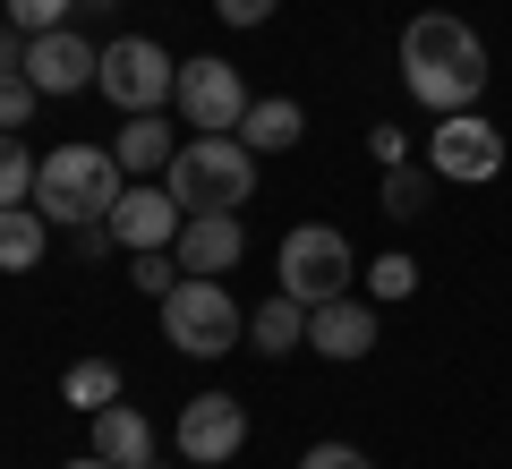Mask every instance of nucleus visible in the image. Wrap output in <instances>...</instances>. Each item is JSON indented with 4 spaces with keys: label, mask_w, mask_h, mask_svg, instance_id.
<instances>
[{
    "label": "nucleus",
    "mask_w": 512,
    "mask_h": 469,
    "mask_svg": "<svg viewBox=\"0 0 512 469\" xmlns=\"http://www.w3.org/2000/svg\"><path fill=\"white\" fill-rule=\"evenodd\" d=\"M487 43H478V26H461L453 9H427V18L402 26V86L419 94L427 111H478V94H487Z\"/></svg>",
    "instance_id": "nucleus-1"
},
{
    "label": "nucleus",
    "mask_w": 512,
    "mask_h": 469,
    "mask_svg": "<svg viewBox=\"0 0 512 469\" xmlns=\"http://www.w3.org/2000/svg\"><path fill=\"white\" fill-rule=\"evenodd\" d=\"M35 154H26V128H0V205H35Z\"/></svg>",
    "instance_id": "nucleus-20"
},
{
    "label": "nucleus",
    "mask_w": 512,
    "mask_h": 469,
    "mask_svg": "<svg viewBox=\"0 0 512 469\" xmlns=\"http://www.w3.org/2000/svg\"><path fill=\"white\" fill-rule=\"evenodd\" d=\"M94 69H103V43H86L77 26H52V35H26V77L43 94H86Z\"/></svg>",
    "instance_id": "nucleus-11"
},
{
    "label": "nucleus",
    "mask_w": 512,
    "mask_h": 469,
    "mask_svg": "<svg viewBox=\"0 0 512 469\" xmlns=\"http://www.w3.org/2000/svg\"><path fill=\"white\" fill-rule=\"evenodd\" d=\"M77 0H9V26L18 35H52V26H69Z\"/></svg>",
    "instance_id": "nucleus-25"
},
{
    "label": "nucleus",
    "mask_w": 512,
    "mask_h": 469,
    "mask_svg": "<svg viewBox=\"0 0 512 469\" xmlns=\"http://www.w3.org/2000/svg\"><path fill=\"white\" fill-rule=\"evenodd\" d=\"M171 103H180V120H188V137H239V120H248V103L256 94L239 86V69L231 60H180V94H171Z\"/></svg>",
    "instance_id": "nucleus-7"
},
{
    "label": "nucleus",
    "mask_w": 512,
    "mask_h": 469,
    "mask_svg": "<svg viewBox=\"0 0 512 469\" xmlns=\"http://www.w3.org/2000/svg\"><path fill=\"white\" fill-rule=\"evenodd\" d=\"M163 333L188 359H222V350L248 342V307H239L231 282H214V273H180V290L163 299Z\"/></svg>",
    "instance_id": "nucleus-4"
},
{
    "label": "nucleus",
    "mask_w": 512,
    "mask_h": 469,
    "mask_svg": "<svg viewBox=\"0 0 512 469\" xmlns=\"http://www.w3.org/2000/svg\"><path fill=\"white\" fill-rule=\"evenodd\" d=\"M308 342V307L291 299V290H274L265 307H248V350H265V359H282V350Z\"/></svg>",
    "instance_id": "nucleus-17"
},
{
    "label": "nucleus",
    "mask_w": 512,
    "mask_h": 469,
    "mask_svg": "<svg viewBox=\"0 0 512 469\" xmlns=\"http://www.w3.org/2000/svg\"><path fill=\"white\" fill-rule=\"evenodd\" d=\"M299 137H308V111H299L291 94H256L248 120H239V145H248V154H291Z\"/></svg>",
    "instance_id": "nucleus-16"
},
{
    "label": "nucleus",
    "mask_w": 512,
    "mask_h": 469,
    "mask_svg": "<svg viewBox=\"0 0 512 469\" xmlns=\"http://www.w3.org/2000/svg\"><path fill=\"white\" fill-rule=\"evenodd\" d=\"M427 171L453 188H478L504 171V137H495V120H478V111H444L436 128H427Z\"/></svg>",
    "instance_id": "nucleus-8"
},
{
    "label": "nucleus",
    "mask_w": 512,
    "mask_h": 469,
    "mask_svg": "<svg viewBox=\"0 0 512 469\" xmlns=\"http://www.w3.org/2000/svg\"><path fill=\"white\" fill-rule=\"evenodd\" d=\"M367 154H376V163L393 171V163H410V137H402L393 120H376V128H367Z\"/></svg>",
    "instance_id": "nucleus-27"
},
{
    "label": "nucleus",
    "mask_w": 512,
    "mask_h": 469,
    "mask_svg": "<svg viewBox=\"0 0 512 469\" xmlns=\"http://www.w3.org/2000/svg\"><path fill=\"white\" fill-rule=\"evenodd\" d=\"M154 469H163V461H154Z\"/></svg>",
    "instance_id": "nucleus-32"
},
{
    "label": "nucleus",
    "mask_w": 512,
    "mask_h": 469,
    "mask_svg": "<svg viewBox=\"0 0 512 469\" xmlns=\"http://www.w3.org/2000/svg\"><path fill=\"white\" fill-rule=\"evenodd\" d=\"M94 86H103V103H120V111H163L171 94H180V60H171L154 35H120V43H103Z\"/></svg>",
    "instance_id": "nucleus-5"
},
{
    "label": "nucleus",
    "mask_w": 512,
    "mask_h": 469,
    "mask_svg": "<svg viewBox=\"0 0 512 469\" xmlns=\"http://www.w3.org/2000/svg\"><path fill=\"white\" fill-rule=\"evenodd\" d=\"M128 282L146 290V299H171V290H180V256H171V248H146L137 265H128Z\"/></svg>",
    "instance_id": "nucleus-24"
},
{
    "label": "nucleus",
    "mask_w": 512,
    "mask_h": 469,
    "mask_svg": "<svg viewBox=\"0 0 512 469\" xmlns=\"http://www.w3.org/2000/svg\"><path fill=\"white\" fill-rule=\"evenodd\" d=\"M94 452H103L111 469H154V418L128 410V401L94 410Z\"/></svg>",
    "instance_id": "nucleus-15"
},
{
    "label": "nucleus",
    "mask_w": 512,
    "mask_h": 469,
    "mask_svg": "<svg viewBox=\"0 0 512 469\" xmlns=\"http://www.w3.org/2000/svg\"><path fill=\"white\" fill-rule=\"evenodd\" d=\"M180 222H188V205L171 197L163 180L120 188V205H111V239H120L128 256H146V248H180Z\"/></svg>",
    "instance_id": "nucleus-10"
},
{
    "label": "nucleus",
    "mask_w": 512,
    "mask_h": 469,
    "mask_svg": "<svg viewBox=\"0 0 512 469\" xmlns=\"http://www.w3.org/2000/svg\"><path fill=\"white\" fill-rule=\"evenodd\" d=\"M0 69H26V43H18V26H0Z\"/></svg>",
    "instance_id": "nucleus-29"
},
{
    "label": "nucleus",
    "mask_w": 512,
    "mask_h": 469,
    "mask_svg": "<svg viewBox=\"0 0 512 469\" xmlns=\"http://www.w3.org/2000/svg\"><path fill=\"white\" fill-rule=\"evenodd\" d=\"M274 9H282V0H214V18H222V26H265Z\"/></svg>",
    "instance_id": "nucleus-28"
},
{
    "label": "nucleus",
    "mask_w": 512,
    "mask_h": 469,
    "mask_svg": "<svg viewBox=\"0 0 512 469\" xmlns=\"http://www.w3.org/2000/svg\"><path fill=\"white\" fill-rule=\"evenodd\" d=\"M120 188H128L120 154L77 137V145H52V154H43V171H35V214L60 222V231H86V222H111Z\"/></svg>",
    "instance_id": "nucleus-2"
},
{
    "label": "nucleus",
    "mask_w": 512,
    "mask_h": 469,
    "mask_svg": "<svg viewBox=\"0 0 512 469\" xmlns=\"http://www.w3.org/2000/svg\"><path fill=\"white\" fill-rule=\"evenodd\" d=\"M52 248V222L35 205H0V273H35Z\"/></svg>",
    "instance_id": "nucleus-18"
},
{
    "label": "nucleus",
    "mask_w": 512,
    "mask_h": 469,
    "mask_svg": "<svg viewBox=\"0 0 512 469\" xmlns=\"http://www.w3.org/2000/svg\"><path fill=\"white\" fill-rule=\"evenodd\" d=\"M299 469H376V461H367L359 444H308V452H299Z\"/></svg>",
    "instance_id": "nucleus-26"
},
{
    "label": "nucleus",
    "mask_w": 512,
    "mask_h": 469,
    "mask_svg": "<svg viewBox=\"0 0 512 469\" xmlns=\"http://www.w3.org/2000/svg\"><path fill=\"white\" fill-rule=\"evenodd\" d=\"M384 214H427V171L419 163H393V171H384Z\"/></svg>",
    "instance_id": "nucleus-22"
},
{
    "label": "nucleus",
    "mask_w": 512,
    "mask_h": 469,
    "mask_svg": "<svg viewBox=\"0 0 512 469\" xmlns=\"http://www.w3.org/2000/svg\"><path fill=\"white\" fill-rule=\"evenodd\" d=\"M171 256H180V273H214V282H231V265L248 256V231H239V214H188Z\"/></svg>",
    "instance_id": "nucleus-12"
},
{
    "label": "nucleus",
    "mask_w": 512,
    "mask_h": 469,
    "mask_svg": "<svg viewBox=\"0 0 512 469\" xmlns=\"http://www.w3.org/2000/svg\"><path fill=\"white\" fill-rule=\"evenodd\" d=\"M239 444H248V401H231V393H197V401H180V452H188L197 469L239 461Z\"/></svg>",
    "instance_id": "nucleus-9"
},
{
    "label": "nucleus",
    "mask_w": 512,
    "mask_h": 469,
    "mask_svg": "<svg viewBox=\"0 0 512 469\" xmlns=\"http://www.w3.org/2000/svg\"><path fill=\"white\" fill-rule=\"evenodd\" d=\"M60 401H69V410H111V401H120V367L111 359H77L69 376H60Z\"/></svg>",
    "instance_id": "nucleus-19"
},
{
    "label": "nucleus",
    "mask_w": 512,
    "mask_h": 469,
    "mask_svg": "<svg viewBox=\"0 0 512 469\" xmlns=\"http://www.w3.org/2000/svg\"><path fill=\"white\" fill-rule=\"evenodd\" d=\"M35 103H43V86L26 69H0V128H26L35 120Z\"/></svg>",
    "instance_id": "nucleus-23"
},
{
    "label": "nucleus",
    "mask_w": 512,
    "mask_h": 469,
    "mask_svg": "<svg viewBox=\"0 0 512 469\" xmlns=\"http://www.w3.org/2000/svg\"><path fill=\"white\" fill-rule=\"evenodd\" d=\"M60 469H111V461H103V452H86V461H60Z\"/></svg>",
    "instance_id": "nucleus-30"
},
{
    "label": "nucleus",
    "mask_w": 512,
    "mask_h": 469,
    "mask_svg": "<svg viewBox=\"0 0 512 469\" xmlns=\"http://www.w3.org/2000/svg\"><path fill=\"white\" fill-rule=\"evenodd\" d=\"M111 154H120V171H128V180H163V171H171V154H180V137H171V120H163V111H128V128L111 137Z\"/></svg>",
    "instance_id": "nucleus-14"
},
{
    "label": "nucleus",
    "mask_w": 512,
    "mask_h": 469,
    "mask_svg": "<svg viewBox=\"0 0 512 469\" xmlns=\"http://www.w3.org/2000/svg\"><path fill=\"white\" fill-rule=\"evenodd\" d=\"M410 290H419V256L384 248L376 265H367V299H410Z\"/></svg>",
    "instance_id": "nucleus-21"
},
{
    "label": "nucleus",
    "mask_w": 512,
    "mask_h": 469,
    "mask_svg": "<svg viewBox=\"0 0 512 469\" xmlns=\"http://www.w3.org/2000/svg\"><path fill=\"white\" fill-rule=\"evenodd\" d=\"M274 265H282V290H291L299 307L342 299V290H350V273H359V265H350V239L333 231V222H299V231L282 239V256H274Z\"/></svg>",
    "instance_id": "nucleus-6"
},
{
    "label": "nucleus",
    "mask_w": 512,
    "mask_h": 469,
    "mask_svg": "<svg viewBox=\"0 0 512 469\" xmlns=\"http://www.w3.org/2000/svg\"><path fill=\"white\" fill-rule=\"evenodd\" d=\"M308 350H325V359H367V350H376V307H367L359 290L308 307Z\"/></svg>",
    "instance_id": "nucleus-13"
},
{
    "label": "nucleus",
    "mask_w": 512,
    "mask_h": 469,
    "mask_svg": "<svg viewBox=\"0 0 512 469\" xmlns=\"http://www.w3.org/2000/svg\"><path fill=\"white\" fill-rule=\"evenodd\" d=\"M163 188L188 205V214H239V205L256 197V154L239 137H180Z\"/></svg>",
    "instance_id": "nucleus-3"
},
{
    "label": "nucleus",
    "mask_w": 512,
    "mask_h": 469,
    "mask_svg": "<svg viewBox=\"0 0 512 469\" xmlns=\"http://www.w3.org/2000/svg\"><path fill=\"white\" fill-rule=\"evenodd\" d=\"M77 9H120V0H77Z\"/></svg>",
    "instance_id": "nucleus-31"
}]
</instances>
